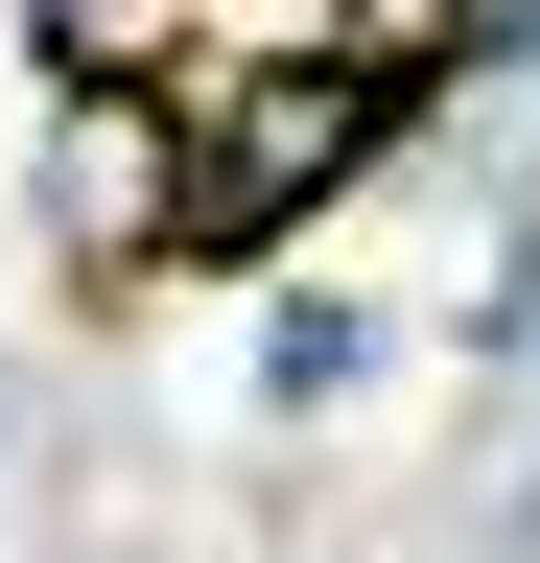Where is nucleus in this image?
Returning a JSON list of instances; mask_svg holds the SVG:
<instances>
[{
    "label": "nucleus",
    "instance_id": "f257e3e1",
    "mask_svg": "<svg viewBox=\"0 0 540 563\" xmlns=\"http://www.w3.org/2000/svg\"><path fill=\"white\" fill-rule=\"evenodd\" d=\"M47 258H71V282L188 258V95H71V118H47Z\"/></svg>",
    "mask_w": 540,
    "mask_h": 563
},
{
    "label": "nucleus",
    "instance_id": "f03ea898",
    "mask_svg": "<svg viewBox=\"0 0 540 563\" xmlns=\"http://www.w3.org/2000/svg\"><path fill=\"white\" fill-rule=\"evenodd\" d=\"M258 399H283V422L376 399V306H353V282H283V306H258Z\"/></svg>",
    "mask_w": 540,
    "mask_h": 563
}]
</instances>
